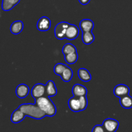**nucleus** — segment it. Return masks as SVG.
<instances>
[{
  "label": "nucleus",
  "mask_w": 132,
  "mask_h": 132,
  "mask_svg": "<svg viewBox=\"0 0 132 132\" xmlns=\"http://www.w3.org/2000/svg\"><path fill=\"white\" fill-rule=\"evenodd\" d=\"M18 108L21 110L26 116L34 119H42L46 116V114L36 104H23L19 106Z\"/></svg>",
  "instance_id": "f257e3e1"
},
{
  "label": "nucleus",
  "mask_w": 132,
  "mask_h": 132,
  "mask_svg": "<svg viewBox=\"0 0 132 132\" xmlns=\"http://www.w3.org/2000/svg\"><path fill=\"white\" fill-rule=\"evenodd\" d=\"M35 104L41 108L46 116H53L56 114V107L52 100L48 96H44L35 100Z\"/></svg>",
  "instance_id": "f03ea898"
},
{
  "label": "nucleus",
  "mask_w": 132,
  "mask_h": 132,
  "mask_svg": "<svg viewBox=\"0 0 132 132\" xmlns=\"http://www.w3.org/2000/svg\"><path fill=\"white\" fill-rule=\"evenodd\" d=\"M88 100L86 96L80 97H73L68 100V106L71 111L79 112L84 111L87 107Z\"/></svg>",
  "instance_id": "7ed1b4c3"
},
{
  "label": "nucleus",
  "mask_w": 132,
  "mask_h": 132,
  "mask_svg": "<svg viewBox=\"0 0 132 132\" xmlns=\"http://www.w3.org/2000/svg\"><path fill=\"white\" fill-rule=\"evenodd\" d=\"M70 25V24L69 23L66 21H61L58 23L54 28V34H55V38L59 40H63L65 38L66 32Z\"/></svg>",
  "instance_id": "20e7f679"
},
{
  "label": "nucleus",
  "mask_w": 132,
  "mask_h": 132,
  "mask_svg": "<svg viewBox=\"0 0 132 132\" xmlns=\"http://www.w3.org/2000/svg\"><path fill=\"white\" fill-rule=\"evenodd\" d=\"M31 94L35 100L44 97L46 94V85L41 83L35 84L31 90Z\"/></svg>",
  "instance_id": "39448f33"
},
{
  "label": "nucleus",
  "mask_w": 132,
  "mask_h": 132,
  "mask_svg": "<svg viewBox=\"0 0 132 132\" xmlns=\"http://www.w3.org/2000/svg\"><path fill=\"white\" fill-rule=\"evenodd\" d=\"M102 125L106 132H116L119 126V123L116 119L108 118L103 121Z\"/></svg>",
  "instance_id": "423d86ee"
},
{
  "label": "nucleus",
  "mask_w": 132,
  "mask_h": 132,
  "mask_svg": "<svg viewBox=\"0 0 132 132\" xmlns=\"http://www.w3.org/2000/svg\"><path fill=\"white\" fill-rule=\"evenodd\" d=\"M129 93H130V88L125 84H118L113 89V93L115 95L120 98L129 94Z\"/></svg>",
  "instance_id": "0eeeda50"
},
{
  "label": "nucleus",
  "mask_w": 132,
  "mask_h": 132,
  "mask_svg": "<svg viewBox=\"0 0 132 132\" xmlns=\"http://www.w3.org/2000/svg\"><path fill=\"white\" fill-rule=\"evenodd\" d=\"M51 27V21L48 17L43 16L38 20L37 28L39 31L45 32L48 31Z\"/></svg>",
  "instance_id": "6e6552de"
},
{
  "label": "nucleus",
  "mask_w": 132,
  "mask_h": 132,
  "mask_svg": "<svg viewBox=\"0 0 132 132\" xmlns=\"http://www.w3.org/2000/svg\"><path fill=\"white\" fill-rule=\"evenodd\" d=\"M79 34V29L76 25L73 24H70L67 28L66 32L65 38L69 40H73L77 38Z\"/></svg>",
  "instance_id": "1a4fd4ad"
},
{
  "label": "nucleus",
  "mask_w": 132,
  "mask_h": 132,
  "mask_svg": "<svg viewBox=\"0 0 132 132\" xmlns=\"http://www.w3.org/2000/svg\"><path fill=\"white\" fill-rule=\"evenodd\" d=\"M30 92V89L25 84H21L18 85L15 89V94L19 98H24L27 97Z\"/></svg>",
  "instance_id": "9d476101"
},
{
  "label": "nucleus",
  "mask_w": 132,
  "mask_h": 132,
  "mask_svg": "<svg viewBox=\"0 0 132 132\" xmlns=\"http://www.w3.org/2000/svg\"><path fill=\"white\" fill-rule=\"evenodd\" d=\"M72 93L73 97H80L86 96L87 94V89L84 85L79 84H76L72 87Z\"/></svg>",
  "instance_id": "9b49d317"
},
{
  "label": "nucleus",
  "mask_w": 132,
  "mask_h": 132,
  "mask_svg": "<svg viewBox=\"0 0 132 132\" xmlns=\"http://www.w3.org/2000/svg\"><path fill=\"white\" fill-rule=\"evenodd\" d=\"M79 27L83 32H92L94 27V23L90 19H84L79 23Z\"/></svg>",
  "instance_id": "f8f14e48"
},
{
  "label": "nucleus",
  "mask_w": 132,
  "mask_h": 132,
  "mask_svg": "<svg viewBox=\"0 0 132 132\" xmlns=\"http://www.w3.org/2000/svg\"><path fill=\"white\" fill-rule=\"evenodd\" d=\"M25 116L26 115H24V113L21 110L19 109V108H18L17 109L14 110L13 111L10 119H11L12 122L14 123V124H18V123H19L21 121H23Z\"/></svg>",
  "instance_id": "ddd939ff"
},
{
  "label": "nucleus",
  "mask_w": 132,
  "mask_h": 132,
  "mask_svg": "<svg viewBox=\"0 0 132 132\" xmlns=\"http://www.w3.org/2000/svg\"><path fill=\"white\" fill-rule=\"evenodd\" d=\"M57 93L55 84L53 80H48L46 84V94L48 97H54Z\"/></svg>",
  "instance_id": "4468645a"
},
{
  "label": "nucleus",
  "mask_w": 132,
  "mask_h": 132,
  "mask_svg": "<svg viewBox=\"0 0 132 132\" xmlns=\"http://www.w3.org/2000/svg\"><path fill=\"white\" fill-rule=\"evenodd\" d=\"M24 25L21 21H15L12 23L10 27V31L13 34H18L23 31Z\"/></svg>",
  "instance_id": "2eb2a0df"
},
{
  "label": "nucleus",
  "mask_w": 132,
  "mask_h": 132,
  "mask_svg": "<svg viewBox=\"0 0 132 132\" xmlns=\"http://www.w3.org/2000/svg\"><path fill=\"white\" fill-rule=\"evenodd\" d=\"M20 0H2V7L4 11H10L15 5H18Z\"/></svg>",
  "instance_id": "dca6fc26"
},
{
  "label": "nucleus",
  "mask_w": 132,
  "mask_h": 132,
  "mask_svg": "<svg viewBox=\"0 0 132 132\" xmlns=\"http://www.w3.org/2000/svg\"><path fill=\"white\" fill-rule=\"evenodd\" d=\"M78 76L81 80L85 82H90L92 79V75L88 70L85 68H80L78 70Z\"/></svg>",
  "instance_id": "f3484780"
},
{
  "label": "nucleus",
  "mask_w": 132,
  "mask_h": 132,
  "mask_svg": "<svg viewBox=\"0 0 132 132\" xmlns=\"http://www.w3.org/2000/svg\"><path fill=\"white\" fill-rule=\"evenodd\" d=\"M95 40V36L92 32H82V41L85 45H90Z\"/></svg>",
  "instance_id": "a211bd4d"
},
{
  "label": "nucleus",
  "mask_w": 132,
  "mask_h": 132,
  "mask_svg": "<svg viewBox=\"0 0 132 132\" xmlns=\"http://www.w3.org/2000/svg\"><path fill=\"white\" fill-rule=\"evenodd\" d=\"M120 104L125 109H131L132 107V97L129 94L120 98Z\"/></svg>",
  "instance_id": "6ab92c4d"
},
{
  "label": "nucleus",
  "mask_w": 132,
  "mask_h": 132,
  "mask_svg": "<svg viewBox=\"0 0 132 132\" xmlns=\"http://www.w3.org/2000/svg\"><path fill=\"white\" fill-rule=\"evenodd\" d=\"M73 75V71L72 70V69L70 68L69 67H67V68L64 70V72L62 73L60 76L63 81L65 82H68L72 80Z\"/></svg>",
  "instance_id": "aec40b11"
},
{
  "label": "nucleus",
  "mask_w": 132,
  "mask_h": 132,
  "mask_svg": "<svg viewBox=\"0 0 132 132\" xmlns=\"http://www.w3.org/2000/svg\"><path fill=\"white\" fill-rule=\"evenodd\" d=\"M62 51H63V54L65 56L67 55V54H72V53H76V52H77V49H76V47L73 44L68 43H66L63 46Z\"/></svg>",
  "instance_id": "412c9836"
},
{
  "label": "nucleus",
  "mask_w": 132,
  "mask_h": 132,
  "mask_svg": "<svg viewBox=\"0 0 132 132\" xmlns=\"http://www.w3.org/2000/svg\"><path fill=\"white\" fill-rule=\"evenodd\" d=\"M77 60H78L77 52L64 56V60L68 64H73V63H75L77 62Z\"/></svg>",
  "instance_id": "4be33fe9"
},
{
  "label": "nucleus",
  "mask_w": 132,
  "mask_h": 132,
  "mask_svg": "<svg viewBox=\"0 0 132 132\" xmlns=\"http://www.w3.org/2000/svg\"><path fill=\"white\" fill-rule=\"evenodd\" d=\"M68 66L66 65L64 63H58L54 66V73L57 75H62L63 72L64 71V70L67 68Z\"/></svg>",
  "instance_id": "5701e85b"
},
{
  "label": "nucleus",
  "mask_w": 132,
  "mask_h": 132,
  "mask_svg": "<svg viewBox=\"0 0 132 132\" xmlns=\"http://www.w3.org/2000/svg\"><path fill=\"white\" fill-rule=\"evenodd\" d=\"M92 132H106L103 125H96L93 128Z\"/></svg>",
  "instance_id": "b1692460"
},
{
  "label": "nucleus",
  "mask_w": 132,
  "mask_h": 132,
  "mask_svg": "<svg viewBox=\"0 0 132 132\" xmlns=\"http://www.w3.org/2000/svg\"><path fill=\"white\" fill-rule=\"evenodd\" d=\"M80 3L82 5H86L90 3V0H79Z\"/></svg>",
  "instance_id": "393cba45"
}]
</instances>
